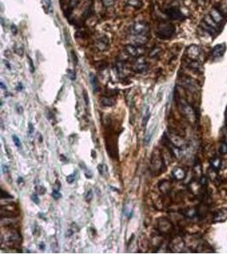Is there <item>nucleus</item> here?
<instances>
[{
    "label": "nucleus",
    "mask_w": 227,
    "mask_h": 255,
    "mask_svg": "<svg viewBox=\"0 0 227 255\" xmlns=\"http://www.w3.org/2000/svg\"><path fill=\"white\" fill-rule=\"evenodd\" d=\"M127 4L135 9H140L143 6V2L142 0H127Z\"/></svg>",
    "instance_id": "6ab92c4d"
},
{
    "label": "nucleus",
    "mask_w": 227,
    "mask_h": 255,
    "mask_svg": "<svg viewBox=\"0 0 227 255\" xmlns=\"http://www.w3.org/2000/svg\"><path fill=\"white\" fill-rule=\"evenodd\" d=\"M32 200L35 202L36 204H39V198L38 197L37 194H32Z\"/></svg>",
    "instance_id": "72a5a7b5"
},
{
    "label": "nucleus",
    "mask_w": 227,
    "mask_h": 255,
    "mask_svg": "<svg viewBox=\"0 0 227 255\" xmlns=\"http://www.w3.org/2000/svg\"><path fill=\"white\" fill-rule=\"evenodd\" d=\"M90 82H91V84H92L94 90L97 92L99 90V83L97 81V78H95V76H94L93 74L90 75Z\"/></svg>",
    "instance_id": "aec40b11"
},
{
    "label": "nucleus",
    "mask_w": 227,
    "mask_h": 255,
    "mask_svg": "<svg viewBox=\"0 0 227 255\" xmlns=\"http://www.w3.org/2000/svg\"><path fill=\"white\" fill-rule=\"evenodd\" d=\"M8 167L6 166V165H4V164H3L2 165V170H3V174H5V173H7L8 172Z\"/></svg>",
    "instance_id": "58836bf2"
},
{
    "label": "nucleus",
    "mask_w": 227,
    "mask_h": 255,
    "mask_svg": "<svg viewBox=\"0 0 227 255\" xmlns=\"http://www.w3.org/2000/svg\"><path fill=\"white\" fill-rule=\"evenodd\" d=\"M150 116H151V114H150L149 110L147 109L146 111V114H145V116H143V120H142V125H143V127H146V124H147V123H148Z\"/></svg>",
    "instance_id": "b1692460"
},
{
    "label": "nucleus",
    "mask_w": 227,
    "mask_h": 255,
    "mask_svg": "<svg viewBox=\"0 0 227 255\" xmlns=\"http://www.w3.org/2000/svg\"><path fill=\"white\" fill-rule=\"evenodd\" d=\"M83 98H84V99H85V103L86 105H89V99H88V95H87V93H86V91H83Z\"/></svg>",
    "instance_id": "c9c22d12"
},
{
    "label": "nucleus",
    "mask_w": 227,
    "mask_h": 255,
    "mask_svg": "<svg viewBox=\"0 0 227 255\" xmlns=\"http://www.w3.org/2000/svg\"><path fill=\"white\" fill-rule=\"evenodd\" d=\"M16 89H17L18 91H22V89H23V86H22V83H19V84H18V86L16 87Z\"/></svg>",
    "instance_id": "a19ab883"
},
{
    "label": "nucleus",
    "mask_w": 227,
    "mask_h": 255,
    "mask_svg": "<svg viewBox=\"0 0 227 255\" xmlns=\"http://www.w3.org/2000/svg\"><path fill=\"white\" fill-rule=\"evenodd\" d=\"M226 50V46L225 43H220L218 44L215 47H213V49L212 50L211 55L213 58H217V57H220L221 55H223V54L225 53V51Z\"/></svg>",
    "instance_id": "9b49d317"
},
{
    "label": "nucleus",
    "mask_w": 227,
    "mask_h": 255,
    "mask_svg": "<svg viewBox=\"0 0 227 255\" xmlns=\"http://www.w3.org/2000/svg\"><path fill=\"white\" fill-rule=\"evenodd\" d=\"M44 248H45V247H44V244H43V242L39 244V248H40L41 250H44Z\"/></svg>",
    "instance_id": "37998d69"
},
{
    "label": "nucleus",
    "mask_w": 227,
    "mask_h": 255,
    "mask_svg": "<svg viewBox=\"0 0 227 255\" xmlns=\"http://www.w3.org/2000/svg\"><path fill=\"white\" fill-rule=\"evenodd\" d=\"M164 168V159L158 149H154L151 157V169L154 174L162 173Z\"/></svg>",
    "instance_id": "f257e3e1"
},
{
    "label": "nucleus",
    "mask_w": 227,
    "mask_h": 255,
    "mask_svg": "<svg viewBox=\"0 0 227 255\" xmlns=\"http://www.w3.org/2000/svg\"><path fill=\"white\" fill-rule=\"evenodd\" d=\"M201 26H202V28L203 29V30H205L206 32H208L209 33H210V34H215V33H216L215 29H213V27H211L210 26L206 24L205 22H202V24H201Z\"/></svg>",
    "instance_id": "412c9836"
},
{
    "label": "nucleus",
    "mask_w": 227,
    "mask_h": 255,
    "mask_svg": "<svg viewBox=\"0 0 227 255\" xmlns=\"http://www.w3.org/2000/svg\"><path fill=\"white\" fill-rule=\"evenodd\" d=\"M204 22H205L206 24L210 26L211 27H213V29H215V30L218 29V25H217V23L213 21V18L210 16V14H207V15H205V17H204Z\"/></svg>",
    "instance_id": "a211bd4d"
},
{
    "label": "nucleus",
    "mask_w": 227,
    "mask_h": 255,
    "mask_svg": "<svg viewBox=\"0 0 227 255\" xmlns=\"http://www.w3.org/2000/svg\"><path fill=\"white\" fill-rule=\"evenodd\" d=\"M179 102H180L179 103V107H180V111L181 113L190 121L194 120L195 113H194V111L192 109V106H190L189 104H187L186 101H184V99H180Z\"/></svg>",
    "instance_id": "39448f33"
},
{
    "label": "nucleus",
    "mask_w": 227,
    "mask_h": 255,
    "mask_svg": "<svg viewBox=\"0 0 227 255\" xmlns=\"http://www.w3.org/2000/svg\"><path fill=\"white\" fill-rule=\"evenodd\" d=\"M210 16L213 18V20L216 22L217 24L218 23H221L222 21H223V16H222V14L220 13V11L218 10L215 8H213L211 10V11H210Z\"/></svg>",
    "instance_id": "f8f14e48"
},
{
    "label": "nucleus",
    "mask_w": 227,
    "mask_h": 255,
    "mask_svg": "<svg viewBox=\"0 0 227 255\" xmlns=\"http://www.w3.org/2000/svg\"><path fill=\"white\" fill-rule=\"evenodd\" d=\"M96 46L97 49L101 51L107 50V47H108V39L105 38H100L97 40L96 42Z\"/></svg>",
    "instance_id": "4468645a"
},
{
    "label": "nucleus",
    "mask_w": 227,
    "mask_h": 255,
    "mask_svg": "<svg viewBox=\"0 0 227 255\" xmlns=\"http://www.w3.org/2000/svg\"><path fill=\"white\" fill-rule=\"evenodd\" d=\"M52 196H53V198L55 199V200L60 199V197H61V194L60 193L59 190H57V189H54L53 192H52Z\"/></svg>",
    "instance_id": "bb28decb"
},
{
    "label": "nucleus",
    "mask_w": 227,
    "mask_h": 255,
    "mask_svg": "<svg viewBox=\"0 0 227 255\" xmlns=\"http://www.w3.org/2000/svg\"><path fill=\"white\" fill-rule=\"evenodd\" d=\"M74 180H75L74 174H70V175H68L67 177V182L68 184H72V183L74 182Z\"/></svg>",
    "instance_id": "7c9ffc66"
},
{
    "label": "nucleus",
    "mask_w": 227,
    "mask_h": 255,
    "mask_svg": "<svg viewBox=\"0 0 227 255\" xmlns=\"http://www.w3.org/2000/svg\"><path fill=\"white\" fill-rule=\"evenodd\" d=\"M98 170H99V173L100 175H103L104 174V171H103V165L102 164H99L98 166Z\"/></svg>",
    "instance_id": "e433bc0d"
},
{
    "label": "nucleus",
    "mask_w": 227,
    "mask_h": 255,
    "mask_svg": "<svg viewBox=\"0 0 227 255\" xmlns=\"http://www.w3.org/2000/svg\"><path fill=\"white\" fill-rule=\"evenodd\" d=\"M172 175L173 177L177 180H183L185 176V173L183 168H175L173 171H172Z\"/></svg>",
    "instance_id": "ddd939ff"
},
{
    "label": "nucleus",
    "mask_w": 227,
    "mask_h": 255,
    "mask_svg": "<svg viewBox=\"0 0 227 255\" xmlns=\"http://www.w3.org/2000/svg\"><path fill=\"white\" fill-rule=\"evenodd\" d=\"M157 230L160 233L169 235L174 230L173 225L167 218H161L157 220Z\"/></svg>",
    "instance_id": "20e7f679"
},
{
    "label": "nucleus",
    "mask_w": 227,
    "mask_h": 255,
    "mask_svg": "<svg viewBox=\"0 0 227 255\" xmlns=\"http://www.w3.org/2000/svg\"><path fill=\"white\" fill-rule=\"evenodd\" d=\"M149 26L145 22H136L130 28L132 36H147L149 33Z\"/></svg>",
    "instance_id": "7ed1b4c3"
},
{
    "label": "nucleus",
    "mask_w": 227,
    "mask_h": 255,
    "mask_svg": "<svg viewBox=\"0 0 227 255\" xmlns=\"http://www.w3.org/2000/svg\"><path fill=\"white\" fill-rule=\"evenodd\" d=\"M92 197H93L92 191H91V190H89V191L87 192V195H86V201H87V202H90V201H91V199H92Z\"/></svg>",
    "instance_id": "2f4dec72"
},
{
    "label": "nucleus",
    "mask_w": 227,
    "mask_h": 255,
    "mask_svg": "<svg viewBox=\"0 0 227 255\" xmlns=\"http://www.w3.org/2000/svg\"><path fill=\"white\" fill-rule=\"evenodd\" d=\"M166 138H167L168 141L169 142V144H171L174 147L179 149V150H182L185 146V142L184 140L174 134L170 133L168 136H166Z\"/></svg>",
    "instance_id": "423d86ee"
},
{
    "label": "nucleus",
    "mask_w": 227,
    "mask_h": 255,
    "mask_svg": "<svg viewBox=\"0 0 227 255\" xmlns=\"http://www.w3.org/2000/svg\"><path fill=\"white\" fill-rule=\"evenodd\" d=\"M12 32L14 33V34H16L17 33V29H16V26H12Z\"/></svg>",
    "instance_id": "79ce46f5"
},
{
    "label": "nucleus",
    "mask_w": 227,
    "mask_h": 255,
    "mask_svg": "<svg viewBox=\"0 0 227 255\" xmlns=\"http://www.w3.org/2000/svg\"><path fill=\"white\" fill-rule=\"evenodd\" d=\"M220 152L221 154H226L227 153V143H222L220 145Z\"/></svg>",
    "instance_id": "c85d7f7f"
},
{
    "label": "nucleus",
    "mask_w": 227,
    "mask_h": 255,
    "mask_svg": "<svg viewBox=\"0 0 227 255\" xmlns=\"http://www.w3.org/2000/svg\"><path fill=\"white\" fill-rule=\"evenodd\" d=\"M12 140L14 141V145H16L17 147H21L22 146V142H21L20 139L18 138L16 135H12Z\"/></svg>",
    "instance_id": "cd10ccee"
},
{
    "label": "nucleus",
    "mask_w": 227,
    "mask_h": 255,
    "mask_svg": "<svg viewBox=\"0 0 227 255\" xmlns=\"http://www.w3.org/2000/svg\"><path fill=\"white\" fill-rule=\"evenodd\" d=\"M125 50L130 56L140 58L145 53L146 49L143 47V45H128L125 48Z\"/></svg>",
    "instance_id": "0eeeda50"
},
{
    "label": "nucleus",
    "mask_w": 227,
    "mask_h": 255,
    "mask_svg": "<svg viewBox=\"0 0 227 255\" xmlns=\"http://www.w3.org/2000/svg\"><path fill=\"white\" fill-rule=\"evenodd\" d=\"M103 3L107 6H110L111 4H113L114 0H103Z\"/></svg>",
    "instance_id": "f704fd0d"
},
{
    "label": "nucleus",
    "mask_w": 227,
    "mask_h": 255,
    "mask_svg": "<svg viewBox=\"0 0 227 255\" xmlns=\"http://www.w3.org/2000/svg\"><path fill=\"white\" fill-rule=\"evenodd\" d=\"M17 182H18V183H20V182H23V180H22V177H19V178H18Z\"/></svg>",
    "instance_id": "a18cd8bd"
},
{
    "label": "nucleus",
    "mask_w": 227,
    "mask_h": 255,
    "mask_svg": "<svg viewBox=\"0 0 227 255\" xmlns=\"http://www.w3.org/2000/svg\"><path fill=\"white\" fill-rule=\"evenodd\" d=\"M164 13L167 14L171 20H182V19H184V15L181 13V11L180 10V9L177 6H170V7L167 8L164 10Z\"/></svg>",
    "instance_id": "6e6552de"
},
{
    "label": "nucleus",
    "mask_w": 227,
    "mask_h": 255,
    "mask_svg": "<svg viewBox=\"0 0 227 255\" xmlns=\"http://www.w3.org/2000/svg\"><path fill=\"white\" fill-rule=\"evenodd\" d=\"M146 67H147V65H146V60L141 57H140V58H137V60L135 61V65L133 66V70L136 72H142L146 70Z\"/></svg>",
    "instance_id": "9d476101"
},
{
    "label": "nucleus",
    "mask_w": 227,
    "mask_h": 255,
    "mask_svg": "<svg viewBox=\"0 0 227 255\" xmlns=\"http://www.w3.org/2000/svg\"><path fill=\"white\" fill-rule=\"evenodd\" d=\"M1 197H2L3 199L13 198V196H12L10 194H9L8 192H6L4 190H2V191H1Z\"/></svg>",
    "instance_id": "c756f323"
},
{
    "label": "nucleus",
    "mask_w": 227,
    "mask_h": 255,
    "mask_svg": "<svg viewBox=\"0 0 227 255\" xmlns=\"http://www.w3.org/2000/svg\"><path fill=\"white\" fill-rule=\"evenodd\" d=\"M226 212L223 210H219L218 212L214 214V220L213 222H223L226 220Z\"/></svg>",
    "instance_id": "dca6fc26"
},
{
    "label": "nucleus",
    "mask_w": 227,
    "mask_h": 255,
    "mask_svg": "<svg viewBox=\"0 0 227 255\" xmlns=\"http://www.w3.org/2000/svg\"><path fill=\"white\" fill-rule=\"evenodd\" d=\"M160 52H161V49H160L159 47H154L152 50H151V52L149 53V56L151 57V58H153V57L156 56Z\"/></svg>",
    "instance_id": "5701e85b"
},
{
    "label": "nucleus",
    "mask_w": 227,
    "mask_h": 255,
    "mask_svg": "<svg viewBox=\"0 0 227 255\" xmlns=\"http://www.w3.org/2000/svg\"><path fill=\"white\" fill-rule=\"evenodd\" d=\"M211 166H212V168H213V169H215L217 171L218 168L220 167V160L218 157L213 158V159L211 160Z\"/></svg>",
    "instance_id": "4be33fe9"
},
{
    "label": "nucleus",
    "mask_w": 227,
    "mask_h": 255,
    "mask_svg": "<svg viewBox=\"0 0 227 255\" xmlns=\"http://www.w3.org/2000/svg\"><path fill=\"white\" fill-rule=\"evenodd\" d=\"M0 85H1V87H2V89H6V87H5V85L4 84V83H2V82H1V83H0Z\"/></svg>",
    "instance_id": "c03bdc74"
},
{
    "label": "nucleus",
    "mask_w": 227,
    "mask_h": 255,
    "mask_svg": "<svg viewBox=\"0 0 227 255\" xmlns=\"http://www.w3.org/2000/svg\"><path fill=\"white\" fill-rule=\"evenodd\" d=\"M29 64H30V67H31V72L32 73H33L34 72V67H33V65H32V60L29 58Z\"/></svg>",
    "instance_id": "4c0bfd02"
},
{
    "label": "nucleus",
    "mask_w": 227,
    "mask_h": 255,
    "mask_svg": "<svg viewBox=\"0 0 227 255\" xmlns=\"http://www.w3.org/2000/svg\"><path fill=\"white\" fill-rule=\"evenodd\" d=\"M196 214H197V211H196L195 209L192 208L187 209L186 212H184V215L186 217H188V218H192V217L196 216Z\"/></svg>",
    "instance_id": "393cba45"
},
{
    "label": "nucleus",
    "mask_w": 227,
    "mask_h": 255,
    "mask_svg": "<svg viewBox=\"0 0 227 255\" xmlns=\"http://www.w3.org/2000/svg\"><path fill=\"white\" fill-rule=\"evenodd\" d=\"M101 105L104 106H112L115 104V99L111 96H104L100 99Z\"/></svg>",
    "instance_id": "f3484780"
},
{
    "label": "nucleus",
    "mask_w": 227,
    "mask_h": 255,
    "mask_svg": "<svg viewBox=\"0 0 227 255\" xmlns=\"http://www.w3.org/2000/svg\"><path fill=\"white\" fill-rule=\"evenodd\" d=\"M35 189L36 191H37V192H38L39 194H40V195H43V194L46 192V189L43 187V185H37Z\"/></svg>",
    "instance_id": "a878e982"
},
{
    "label": "nucleus",
    "mask_w": 227,
    "mask_h": 255,
    "mask_svg": "<svg viewBox=\"0 0 227 255\" xmlns=\"http://www.w3.org/2000/svg\"><path fill=\"white\" fill-rule=\"evenodd\" d=\"M29 134H32L33 133V126L32 123H29Z\"/></svg>",
    "instance_id": "ea45409f"
},
{
    "label": "nucleus",
    "mask_w": 227,
    "mask_h": 255,
    "mask_svg": "<svg viewBox=\"0 0 227 255\" xmlns=\"http://www.w3.org/2000/svg\"><path fill=\"white\" fill-rule=\"evenodd\" d=\"M186 55L192 60L197 59L199 55H200V49H199V47L197 46V45H191L186 50Z\"/></svg>",
    "instance_id": "1a4fd4ad"
},
{
    "label": "nucleus",
    "mask_w": 227,
    "mask_h": 255,
    "mask_svg": "<svg viewBox=\"0 0 227 255\" xmlns=\"http://www.w3.org/2000/svg\"><path fill=\"white\" fill-rule=\"evenodd\" d=\"M67 73H68V77H69V78H70V79H71V80H75L76 77H75V72H74V71H71V70H68Z\"/></svg>",
    "instance_id": "473e14b6"
},
{
    "label": "nucleus",
    "mask_w": 227,
    "mask_h": 255,
    "mask_svg": "<svg viewBox=\"0 0 227 255\" xmlns=\"http://www.w3.org/2000/svg\"><path fill=\"white\" fill-rule=\"evenodd\" d=\"M158 188L161 192H163L164 194H167L170 191V184L168 180L161 181L158 184Z\"/></svg>",
    "instance_id": "2eb2a0df"
},
{
    "label": "nucleus",
    "mask_w": 227,
    "mask_h": 255,
    "mask_svg": "<svg viewBox=\"0 0 227 255\" xmlns=\"http://www.w3.org/2000/svg\"><path fill=\"white\" fill-rule=\"evenodd\" d=\"M174 32H175V28H174V26L171 23L162 22L157 26L156 33V36L158 38H160L168 39L174 35Z\"/></svg>",
    "instance_id": "f03ea898"
}]
</instances>
